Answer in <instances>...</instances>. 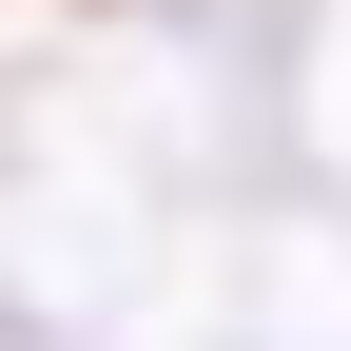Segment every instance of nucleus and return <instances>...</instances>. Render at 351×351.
Here are the masks:
<instances>
[{"label": "nucleus", "mask_w": 351, "mask_h": 351, "mask_svg": "<svg viewBox=\"0 0 351 351\" xmlns=\"http://www.w3.org/2000/svg\"><path fill=\"white\" fill-rule=\"evenodd\" d=\"M78 20H117V0H78Z\"/></svg>", "instance_id": "f257e3e1"}]
</instances>
